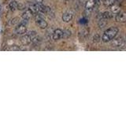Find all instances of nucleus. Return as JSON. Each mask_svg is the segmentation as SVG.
<instances>
[{
    "mask_svg": "<svg viewBox=\"0 0 126 118\" xmlns=\"http://www.w3.org/2000/svg\"><path fill=\"white\" fill-rule=\"evenodd\" d=\"M119 31V29H117V27H110V29L107 30H106L104 31L103 35L102 36V40L104 43H107L111 41L113 39H114Z\"/></svg>",
    "mask_w": 126,
    "mask_h": 118,
    "instance_id": "obj_1",
    "label": "nucleus"
},
{
    "mask_svg": "<svg viewBox=\"0 0 126 118\" xmlns=\"http://www.w3.org/2000/svg\"><path fill=\"white\" fill-rule=\"evenodd\" d=\"M111 46L114 48H120L122 46L124 45L125 43V40L122 38H117V39H113L111 40Z\"/></svg>",
    "mask_w": 126,
    "mask_h": 118,
    "instance_id": "obj_2",
    "label": "nucleus"
},
{
    "mask_svg": "<svg viewBox=\"0 0 126 118\" xmlns=\"http://www.w3.org/2000/svg\"><path fill=\"white\" fill-rule=\"evenodd\" d=\"M115 20H116V21L120 22V23L126 22V12H123V11L118 12L117 14H116Z\"/></svg>",
    "mask_w": 126,
    "mask_h": 118,
    "instance_id": "obj_3",
    "label": "nucleus"
},
{
    "mask_svg": "<svg viewBox=\"0 0 126 118\" xmlns=\"http://www.w3.org/2000/svg\"><path fill=\"white\" fill-rule=\"evenodd\" d=\"M63 37V31L59 29H57L56 30H54L53 31V34H52V38L54 40H58V39H60Z\"/></svg>",
    "mask_w": 126,
    "mask_h": 118,
    "instance_id": "obj_4",
    "label": "nucleus"
},
{
    "mask_svg": "<svg viewBox=\"0 0 126 118\" xmlns=\"http://www.w3.org/2000/svg\"><path fill=\"white\" fill-rule=\"evenodd\" d=\"M32 42V38L29 35H25L21 38V43L23 45H29Z\"/></svg>",
    "mask_w": 126,
    "mask_h": 118,
    "instance_id": "obj_5",
    "label": "nucleus"
},
{
    "mask_svg": "<svg viewBox=\"0 0 126 118\" xmlns=\"http://www.w3.org/2000/svg\"><path fill=\"white\" fill-rule=\"evenodd\" d=\"M26 31H27V28L25 25H20L17 28V29H16V32L18 35H23L26 32Z\"/></svg>",
    "mask_w": 126,
    "mask_h": 118,
    "instance_id": "obj_6",
    "label": "nucleus"
},
{
    "mask_svg": "<svg viewBox=\"0 0 126 118\" xmlns=\"http://www.w3.org/2000/svg\"><path fill=\"white\" fill-rule=\"evenodd\" d=\"M99 19H104V20H109L110 18L113 17V14L110 13V12H108V11H106L104 13H102V14H100L99 16Z\"/></svg>",
    "mask_w": 126,
    "mask_h": 118,
    "instance_id": "obj_7",
    "label": "nucleus"
},
{
    "mask_svg": "<svg viewBox=\"0 0 126 118\" xmlns=\"http://www.w3.org/2000/svg\"><path fill=\"white\" fill-rule=\"evenodd\" d=\"M37 23V25H39V27L40 28V29H45L47 27V23L46 21H44L43 18H40V19H39L37 20V21H35Z\"/></svg>",
    "mask_w": 126,
    "mask_h": 118,
    "instance_id": "obj_8",
    "label": "nucleus"
},
{
    "mask_svg": "<svg viewBox=\"0 0 126 118\" xmlns=\"http://www.w3.org/2000/svg\"><path fill=\"white\" fill-rule=\"evenodd\" d=\"M73 17V16L72 14L70 13H65L64 14L62 15V20L63 21L65 22H69L72 21V19Z\"/></svg>",
    "mask_w": 126,
    "mask_h": 118,
    "instance_id": "obj_9",
    "label": "nucleus"
},
{
    "mask_svg": "<svg viewBox=\"0 0 126 118\" xmlns=\"http://www.w3.org/2000/svg\"><path fill=\"white\" fill-rule=\"evenodd\" d=\"M32 14L33 13L32 12V10H27L23 13L22 14V18L23 19H26V20H29L32 17Z\"/></svg>",
    "mask_w": 126,
    "mask_h": 118,
    "instance_id": "obj_10",
    "label": "nucleus"
},
{
    "mask_svg": "<svg viewBox=\"0 0 126 118\" xmlns=\"http://www.w3.org/2000/svg\"><path fill=\"white\" fill-rule=\"evenodd\" d=\"M111 7V11H112V13L113 14H117L118 12H120L121 11V8H120V6H119V4H113V5L110 6Z\"/></svg>",
    "mask_w": 126,
    "mask_h": 118,
    "instance_id": "obj_11",
    "label": "nucleus"
},
{
    "mask_svg": "<svg viewBox=\"0 0 126 118\" xmlns=\"http://www.w3.org/2000/svg\"><path fill=\"white\" fill-rule=\"evenodd\" d=\"M88 35H89V30L84 29H83L80 33H79V36H80L81 39H84L88 37Z\"/></svg>",
    "mask_w": 126,
    "mask_h": 118,
    "instance_id": "obj_12",
    "label": "nucleus"
},
{
    "mask_svg": "<svg viewBox=\"0 0 126 118\" xmlns=\"http://www.w3.org/2000/svg\"><path fill=\"white\" fill-rule=\"evenodd\" d=\"M9 9L11 10V11H14L17 9V2H11L9 5Z\"/></svg>",
    "mask_w": 126,
    "mask_h": 118,
    "instance_id": "obj_13",
    "label": "nucleus"
},
{
    "mask_svg": "<svg viewBox=\"0 0 126 118\" xmlns=\"http://www.w3.org/2000/svg\"><path fill=\"white\" fill-rule=\"evenodd\" d=\"M32 42L34 46H37V45L39 44V43H40L41 39H40V38L38 36V35H36V36H35L34 38L32 39Z\"/></svg>",
    "mask_w": 126,
    "mask_h": 118,
    "instance_id": "obj_14",
    "label": "nucleus"
},
{
    "mask_svg": "<svg viewBox=\"0 0 126 118\" xmlns=\"http://www.w3.org/2000/svg\"><path fill=\"white\" fill-rule=\"evenodd\" d=\"M114 3H115V0H103L104 6L107 7H110Z\"/></svg>",
    "mask_w": 126,
    "mask_h": 118,
    "instance_id": "obj_15",
    "label": "nucleus"
},
{
    "mask_svg": "<svg viewBox=\"0 0 126 118\" xmlns=\"http://www.w3.org/2000/svg\"><path fill=\"white\" fill-rule=\"evenodd\" d=\"M71 35V31L69 29H66L65 31H63V37L62 38H69Z\"/></svg>",
    "mask_w": 126,
    "mask_h": 118,
    "instance_id": "obj_16",
    "label": "nucleus"
},
{
    "mask_svg": "<svg viewBox=\"0 0 126 118\" xmlns=\"http://www.w3.org/2000/svg\"><path fill=\"white\" fill-rule=\"evenodd\" d=\"M100 39H101V38L99 36V35L96 34V35H94V37H93V42L94 43H98L100 41Z\"/></svg>",
    "mask_w": 126,
    "mask_h": 118,
    "instance_id": "obj_17",
    "label": "nucleus"
},
{
    "mask_svg": "<svg viewBox=\"0 0 126 118\" xmlns=\"http://www.w3.org/2000/svg\"><path fill=\"white\" fill-rule=\"evenodd\" d=\"M10 50H14V51H19V50H21V48L20 47H18L17 46H16V45H14V46H12L10 47Z\"/></svg>",
    "mask_w": 126,
    "mask_h": 118,
    "instance_id": "obj_18",
    "label": "nucleus"
},
{
    "mask_svg": "<svg viewBox=\"0 0 126 118\" xmlns=\"http://www.w3.org/2000/svg\"><path fill=\"white\" fill-rule=\"evenodd\" d=\"M17 9L20 10H25V6L22 3H17Z\"/></svg>",
    "mask_w": 126,
    "mask_h": 118,
    "instance_id": "obj_19",
    "label": "nucleus"
},
{
    "mask_svg": "<svg viewBox=\"0 0 126 118\" xmlns=\"http://www.w3.org/2000/svg\"><path fill=\"white\" fill-rule=\"evenodd\" d=\"M18 22H19V18H17V17L13 18V19H12V21H11V24H12V25H17Z\"/></svg>",
    "mask_w": 126,
    "mask_h": 118,
    "instance_id": "obj_20",
    "label": "nucleus"
},
{
    "mask_svg": "<svg viewBox=\"0 0 126 118\" xmlns=\"http://www.w3.org/2000/svg\"><path fill=\"white\" fill-rule=\"evenodd\" d=\"M29 36L32 38H32H34L35 36H36V32H35V31H30V32H29Z\"/></svg>",
    "mask_w": 126,
    "mask_h": 118,
    "instance_id": "obj_21",
    "label": "nucleus"
},
{
    "mask_svg": "<svg viewBox=\"0 0 126 118\" xmlns=\"http://www.w3.org/2000/svg\"><path fill=\"white\" fill-rule=\"evenodd\" d=\"M123 1H124V0H115V2L117 3V4H121Z\"/></svg>",
    "mask_w": 126,
    "mask_h": 118,
    "instance_id": "obj_22",
    "label": "nucleus"
},
{
    "mask_svg": "<svg viewBox=\"0 0 126 118\" xmlns=\"http://www.w3.org/2000/svg\"><path fill=\"white\" fill-rule=\"evenodd\" d=\"M36 1L39 2V3H41L42 2V1H43V0H36Z\"/></svg>",
    "mask_w": 126,
    "mask_h": 118,
    "instance_id": "obj_23",
    "label": "nucleus"
},
{
    "mask_svg": "<svg viewBox=\"0 0 126 118\" xmlns=\"http://www.w3.org/2000/svg\"><path fill=\"white\" fill-rule=\"evenodd\" d=\"M125 42L126 43V36H125Z\"/></svg>",
    "mask_w": 126,
    "mask_h": 118,
    "instance_id": "obj_24",
    "label": "nucleus"
}]
</instances>
